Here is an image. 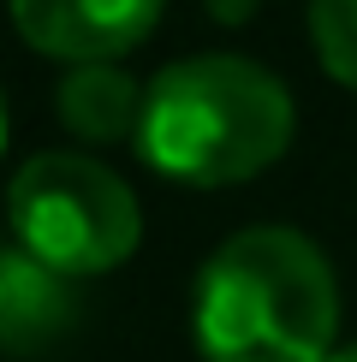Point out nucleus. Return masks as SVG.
<instances>
[{
    "instance_id": "obj_1",
    "label": "nucleus",
    "mask_w": 357,
    "mask_h": 362,
    "mask_svg": "<svg viewBox=\"0 0 357 362\" xmlns=\"http://www.w3.org/2000/svg\"><path fill=\"white\" fill-rule=\"evenodd\" d=\"M339 285L327 255L292 226H244L203 262L191 339L203 362H327Z\"/></svg>"
},
{
    "instance_id": "obj_2",
    "label": "nucleus",
    "mask_w": 357,
    "mask_h": 362,
    "mask_svg": "<svg viewBox=\"0 0 357 362\" xmlns=\"http://www.w3.org/2000/svg\"><path fill=\"white\" fill-rule=\"evenodd\" d=\"M292 95L256 59L197 54L143 83L137 155L149 173L191 190H220L268 173L292 148Z\"/></svg>"
},
{
    "instance_id": "obj_3",
    "label": "nucleus",
    "mask_w": 357,
    "mask_h": 362,
    "mask_svg": "<svg viewBox=\"0 0 357 362\" xmlns=\"http://www.w3.org/2000/svg\"><path fill=\"white\" fill-rule=\"evenodd\" d=\"M12 238L66 279L113 274L137 255L143 208L113 167L89 155H36L6 190Z\"/></svg>"
},
{
    "instance_id": "obj_4",
    "label": "nucleus",
    "mask_w": 357,
    "mask_h": 362,
    "mask_svg": "<svg viewBox=\"0 0 357 362\" xmlns=\"http://www.w3.org/2000/svg\"><path fill=\"white\" fill-rule=\"evenodd\" d=\"M167 0H6L12 30L60 66L125 59L161 24Z\"/></svg>"
},
{
    "instance_id": "obj_5",
    "label": "nucleus",
    "mask_w": 357,
    "mask_h": 362,
    "mask_svg": "<svg viewBox=\"0 0 357 362\" xmlns=\"http://www.w3.org/2000/svg\"><path fill=\"white\" fill-rule=\"evenodd\" d=\"M78 321V291L66 274L36 262L24 244H0V351L36 356Z\"/></svg>"
},
{
    "instance_id": "obj_6",
    "label": "nucleus",
    "mask_w": 357,
    "mask_h": 362,
    "mask_svg": "<svg viewBox=\"0 0 357 362\" xmlns=\"http://www.w3.org/2000/svg\"><path fill=\"white\" fill-rule=\"evenodd\" d=\"M54 107H60V125L78 131L84 143H125V137H137L143 89H137L131 71L101 59V66H72L60 78Z\"/></svg>"
},
{
    "instance_id": "obj_7",
    "label": "nucleus",
    "mask_w": 357,
    "mask_h": 362,
    "mask_svg": "<svg viewBox=\"0 0 357 362\" xmlns=\"http://www.w3.org/2000/svg\"><path fill=\"white\" fill-rule=\"evenodd\" d=\"M310 48L334 83L357 89V0H310Z\"/></svg>"
},
{
    "instance_id": "obj_8",
    "label": "nucleus",
    "mask_w": 357,
    "mask_h": 362,
    "mask_svg": "<svg viewBox=\"0 0 357 362\" xmlns=\"http://www.w3.org/2000/svg\"><path fill=\"white\" fill-rule=\"evenodd\" d=\"M256 6H262V0H208V18H215V24H250Z\"/></svg>"
},
{
    "instance_id": "obj_9",
    "label": "nucleus",
    "mask_w": 357,
    "mask_h": 362,
    "mask_svg": "<svg viewBox=\"0 0 357 362\" xmlns=\"http://www.w3.org/2000/svg\"><path fill=\"white\" fill-rule=\"evenodd\" d=\"M327 362H357V344H339V351L327 356Z\"/></svg>"
},
{
    "instance_id": "obj_10",
    "label": "nucleus",
    "mask_w": 357,
    "mask_h": 362,
    "mask_svg": "<svg viewBox=\"0 0 357 362\" xmlns=\"http://www.w3.org/2000/svg\"><path fill=\"white\" fill-rule=\"evenodd\" d=\"M0 155H6V95H0Z\"/></svg>"
}]
</instances>
